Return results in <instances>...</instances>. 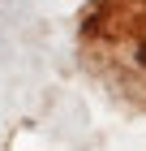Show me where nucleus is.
<instances>
[{
    "mask_svg": "<svg viewBox=\"0 0 146 151\" xmlns=\"http://www.w3.org/2000/svg\"><path fill=\"white\" fill-rule=\"evenodd\" d=\"M137 60H142V69H146V43H142V47H137Z\"/></svg>",
    "mask_w": 146,
    "mask_h": 151,
    "instance_id": "obj_1",
    "label": "nucleus"
}]
</instances>
